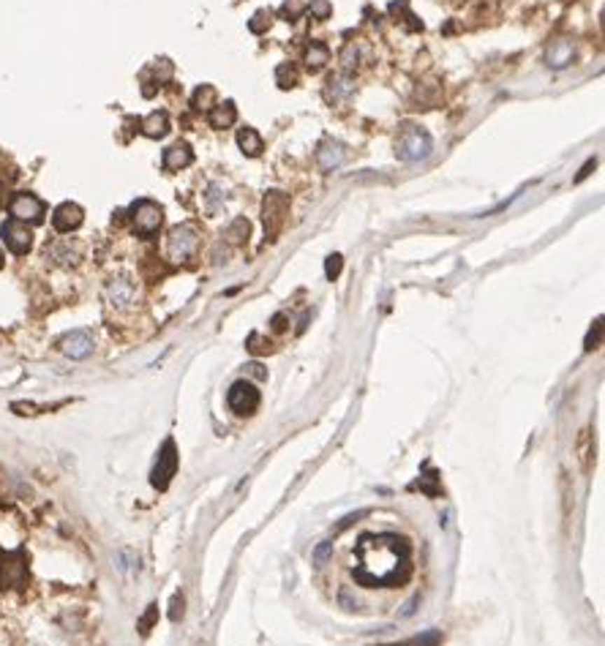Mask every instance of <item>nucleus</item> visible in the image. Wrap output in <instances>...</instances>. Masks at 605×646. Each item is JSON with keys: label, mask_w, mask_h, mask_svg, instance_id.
<instances>
[{"label": "nucleus", "mask_w": 605, "mask_h": 646, "mask_svg": "<svg viewBox=\"0 0 605 646\" xmlns=\"http://www.w3.org/2000/svg\"><path fill=\"white\" fill-rule=\"evenodd\" d=\"M8 210H11V216H14L17 221H22V224H41V221H44V213H47L44 202L39 197H33V194H27V191H22V194H17V197L11 199Z\"/></svg>", "instance_id": "nucleus-6"}, {"label": "nucleus", "mask_w": 605, "mask_h": 646, "mask_svg": "<svg viewBox=\"0 0 605 646\" xmlns=\"http://www.w3.org/2000/svg\"><path fill=\"white\" fill-rule=\"evenodd\" d=\"M27 578V565L22 554H3L0 556V589L22 586Z\"/></svg>", "instance_id": "nucleus-9"}, {"label": "nucleus", "mask_w": 605, "mask_h": 646, "mask_svg": "<svg viewBox=\"0 0 605 646\" xmlns=\"http://www.w3.org/2000/svg\"><path fill=\"white\" fill-rule=\"evenodd\" d=\"M191 161H194V150L188 142H175L164 150V170H169V172L186 170Z\"/></svg>", "instance_id": "nucleus-16"}, {"label": "nucleus", "mask_w": 605, "mask_h": 646, "mask_svg": "<svg viewBox=\"0 0 605 646\" xmlns=\"http://www.w3.org/2000/svg\"><path fill=\"white\" fill-rule=\"evenodd\" d=\"M344 161H347V148H344L338 139H325V142L319 145V150H317V164H319L325 172L338 170Z\"/></svg>", "instance_id": "nucleus-13"}, {"label": "nucleus", "mask_w": 605, "mask_h": 646, "mask_svg": "<svg viewBox=\"0 0 605 646\" xmlns=\"http://www.w3.org/2000/svg\"><path fill=\"white\" fill-rule=\"evenodd\" d=\"M227 199V191L221 183H210L207 186V194H204V205H207V213H216Z\"/></svg>", "instance_id": "nucleus-23"}, {"label": "nucleus", "mask_w": 605, "mask_h": 646, "mask_svg": "<svg viewBox=\"0 0 605 646\" xmlns=\"http://www.w3.org/2000/svg\"><path fill=\"white\" fill-rule=\"evenodd\" d=\"M341 268H344L341 254H333V256H328V262H325V275H328L330 281H335L338 273H341Z\"/></svg>", "instance_id": "nucleus-30"}, {"label": "nucleus", "mask_w": 605, "mask_h": 646, "mask_svg": "<svg viewBox=\"0 0 605 646\" xmlns=\"http://www.w3.org/2000/svg\"><path fill=\"white\" fill-rule=\"evenodd\" d=\"M180 614H183V597L175 595V600H172V619H180Z\"/></svg>", "instance_id": "nucleus-35"}, {"label": "nucleus", "mask_w": 605, "mask_h": 646, "mask_svg": "<svg viewBox=\"0 0 605 646\" xmlns=\"http://www.w3.org/2000/svg\"><path fill=\"white\" fill-rule=\"evenodd\" d=\"M106 300L115 305V308H128L134 300H137V287L128 275H115L106 281V289H104Z\"/></svg>", "instance_id": "nucleus-11"}, {"label": "nucleus", "mask_w": 605, "mask_h": 646, "mask_svg": "<svg viewBox=\"0 0 605 646\" xmlns=\"http://www.w3.org/2000/svg\"><path fill=\"white\" fill-rule=\"evenodd\" d=\"M249 349H251L253 355H265V352H270V341L265 344V341H262V338L253 333L251 338H249Z\"/></svg>", "instance_id": "nucleus-33"}, {"label": "nucleus", "mask_w": 605, "mask_h": 646, "mask_svg": "<svg viewBox=\"0 0 605 646\" xmlns=\"http://www.w3.org/2000/svg\"><path fill=\"white\" fill-rule=\"evenodd\" d=\"M153 619H155V605H151V614L142 619V624H139V627H142V630H148V627L153 624Z\"/></svg>", "instance_id": "nucleus-37"}, {"label": "nucleus", "mask_w": 605, "mask_h": 646, "mask_svg": "<svg viewBox=\"0 0 605 646\" xmlns=\"http://www.w3.org/2000/svg\"><path fill=\"white\" fill-rule=\"evenodd\" d=\"M237 145H240V150L246 153V156H251V158H256L262 150H265V142H262V137L253 131V128H240L237 131Z\"/></svg>", "instance_id": "nucleus-20"}, {"label": "nucleus", "mask_w": 605, "mask_h": 646, "mask_svg": "<svg viewBox=\"0 0 605 646\" xmlns=\"http://www.w3.org/2000/svg\"><path fill=\"white\" fill-rule=\"evenodd\" d=\"M328 60H330V50L325 44H319V41H314V44L305 50V69H308V71H319Z\"/></svg>", "instance_id": "nucleus-22"}, {"label": "nucleus", "mask_w": 605, "mask_h": 646, "mask_svg": "<svg viewBox=\"0 0 605 646\" xmlns=\"http://www.w3.org/2000/svg\"><path fill=\"white\" fill-rule=\"evenodd\" d=\"M249 232H251V226H249L246 219H235L227 229V238L232 240V243H243V240L249 238Z\"/></svg>", "instance_id": "nucleus-26"}, {"label": "nucleus", "mask_w": 605, "mask_h": 646, "mask_svg": "<svg viewBox=\"0 0 605 646\" xmlns=\"http://www.w3.org/2000/svg\"><path fill=\"white\" fill-rule=\"evenodd\" d=\"M597 336H600V319H597L594 330H592V333H589V338H586V349H589V344H592V341H597Z\"/></svg>", "instance_id": "nucleus-38"}, {"label": "nucleus", "mask_w": 605, "mask_h": 646, "mask_svg": "<svg viewBox=\"0 0 605 646\" xmlns=\"http://www.w3.org/2000/svg\"><path fill=\"white\" fill-rule=\"evenodd\" d=\"M270 25H273V14H270V11H265V8H262V11H256L251 20H249V30L256 33V36H259V33H265V30H270Z\"/></svg>", "instance_id": "nucleus-25"}, {"label": "nucleus", "mask_w": 605, "mask_h": 646, "mask_svg": "<svg viewBox=\"0 0 605 646\" xmlns=\"http://www.w3.org/2000/svg\"><path fill=\"white\" fill-rule=\"evenodd\" d=\"M284 327H286V317H284V314H276V317H273V330H284Z\"/></svg>", "instance_id": "nucleus-36"}, {"label": "nucleus", "mask_w": 605, "mask_h": 646, "mask_svg": "<svg viewBox=\"0 0 605 646\" xmlns=\"http://www.w3.org/2000/svg\"><path fill=\"white\" fill-rule=\"evenodd\" d=\"M354 93V79L349 74H333L325 85V101L328 104H344Z\"/></svg>", "instance_id": "nucleus-14"}, {"label": "nucleus", "mask_w": 605, "mask_h": 646, "mask_svg": "<svg viewBox=\"0 0 605 646\" xmlns=\"http://www.w3.org/2000/svg\"><path fill=\"white\" fill-rule=\"evenodd\" d=\"M311 14H314L317 20H328L330 14H333L330 0H311Z\"/></svg>", "instance_id": "nucleus-31"}, {"label": "nucleus", "mask_w": 605, "mask_h": 646, "mask_svg": "<svg viewBox=\"0 0 605 646\" xmlns=\"http://www.w3.org/2000/svg\"><path fill=\"white\" fill-rule=\"evenodd\" d=\"M592 167H594V161H589V164H586V167H583V172L578 174V180H583V177H586V174L592 172Z\"/></svg>", "instance_id": "nucleus-39"}, {"label": "nucleus", "mask_w": 605, "mask_h": 646, "mask_svg": "<svg viewBox=\"0 0 605 646\" xmlns=\"http://www.w3.org/2000/svg\"><path fill=\"white\" fill-rule=\"evenodd\" d=\"M235 121H237V106L232 101L216 104L210 109V125L213 128H229V125H235Z\"/></svg>", "instance_id": "nucleus-19"}, {"label": "nucleus", "mask_w": 605, "mask_h": 646, "mask_svg": "<svg viewBox=\"0 0 605 646\" xmlns=\"http://www.w3.org/2000/svg\"><path fill=\"white\" fill-rule=\"evenodd\" d=\"M227 404L229 409L237 412V415H251V412H256V406H259V390L253 387L251 382L240 379V382H235L229 387Z\"/></svg>", "instance_id": "nucleus-8"}, {"label": "nucleus", "mask_w": 605, "mask_h": 646, "mask_svg": "<svg viewBox=\"0 0 605 646\" xmlns=\"http://www.w3.org/2000/svg\"><path fill=\"white\" fill-rule=\"evenodd\" d=\"M164 221V210L158 202L153 199H139L131 205V224H134V232L142 235V238H151L158 232V226Z\"/></svg>", "instance_id": "nucleus-4"}, {"label": "nucleus", "mask_w": 605, "mask_h": 646, "mask_svg": "<svg viewBox=\"0 0 605 646\" xmlns=\"http://www.w3.org/2000/svg\"><path fill=\"white\" fill-rule=\"evenodd\" d=\"M276 82H278V88H295L298 85V71L289 66V63H281L276 69Z\"/></svg>", "instance_id": "nucleus-24"}, {"label": "nucleus", "mask_w": 605, "mask_h": 646, "mask_svg": "<svg viewBox=\"0 0 605 646\" xmlns=\"http://www.w3.org/2000/svg\"><path fill=\"white\" fill-rule=\"evenodd\" d=\"M82 221H85V210H82L76 202H63V205H57L55 213H52V226H55V232H60V235L79 229Z\"/></svg>", "instance_id": "nucleus-12"}, {"label": "nucleus", "mask_w": 605, "mask_h": 646, "mask_svg": "<svg viewBox=\"0 0 605 646\" xmlns=\"http://www.w3.org/2000/svg\"><path fill=\"white\" fill-rule=\"evenodd\" d=\"M57 347L71 360H85L93 355V336L88 330H71L57 341Z\"/></svg>", "instance_id": "nucleus-10"}, {"label": "nucleus", "mask_w": 605, "mask_h": 646, "mask_svg": "<svg viewBox=\"0 0 605 646\" xmlns=\"http://www.w3.org/2000/svg\"><path fill=\"white\" fill-rule=\"evenodd\" d=\"M0 268H3V251H0Z\"/></svg>", "instance_id": "nucleus-40"}, {"label": "nucleus", "mask_w": 605, "mask_h": 646, "mask_svg": "<svg viewBox=\"0 0 605 646\" xmlns=\"http://www.w3.org/2000/svg\"><path fill=\"white\" fill-rule=\"evenodd\" d=\"M286 213H289V199L281 191H267V197L262 202V221H265V238L276 240L278 232L286 224Z\"/></svg>", "instance_id": "nucleus-3"}, {"label": "nucleus", "mask_w": 605, "mask_h": 646, "mask_svg": "<svg viewBox=\"0 0 605 646\" xmlns=\"http://www.w3.org/2000/svg\"><path fill=\"white\" fill-rule=\"evenodd\" d=\"M573 55H576V47H573V41H567V39H559V41H554V44L548 47V52H545V60H548V66H551V69H567V66L573 63Z\"/></svg>", "instance_id": "nucleus-17"}, {"label": "nucleus", "mask_w": 605, "mask_h": 646, "mask_svg": "<svg viewBox=\"0 0 605 646\" xmlns=\"http://www.w3.org/2000/svg\"><path fill=\"white\" fill-rule=\"evenodd\" d=\"M302 11H305V3H302V0H286V3L281 6V14H284L289 22H292V20H298Z\"/></svg>", "instance_id": "nucleus-29"}, {"label": "nucleus", "mask_w": 605, "mask_h": 646, "mask_svg": "<svg viewBox=\"0 0 605 646\" xmlns=\"http://www.w3.org/2000/svg\"><path fill=\"white\" fill-rule=\"evenodd\" d=\"M330 554H333V543H319V546L314 548V554H311V559H314V565H325L330 559Z\"/></svg>", "instance_id": "nucleus-32"}, {"label": "nucleus", "mask_w": 605, "mask_h": 646, "mask_svg": "<svg viewBox=\"0 0 605 646\" xmlns=\"http://www.w3.org/2000/svg\"><path fill=\"white\" fill-rule=\"evenodd\" d=\"M431 150H433V139L429 131H423L420 125H403L396 139V156L401 161H420Z\"/></svg>", "instance_id": "nucleus-1"}, {"label": "nucleus", "mask_w": 605, "mask_h": 646, "mask_svg": "<svg viewBox=\"0 0 605 646\" xmlns=\"http://www.w3.org/2000/svg\"><path fill=\"white\" fill-rule=\"evenodd\" d=\"M0 238H3L6 249L11 254H17V256H25L27 251L33 249V232L17 219H8L6 224L0 226Z\"/></svg>", "instance_id": "nucleus-7"}, {"label": "nucleus", "mask_w": 605, "mask_h": 646, "mask_svg": "<svg viewBox=\"0 0 605 646\" xmlns=\"http://www.w3.org/2000/svg\"><path fill=\"white\" fill-rule=\"evenodd\" d=\"M216 99H218V93H216L213 85H200V88L194 90V96H191V106H194L197 112H210V109L216 106Z\"/></svg>", "instance_id": "nucleus-21"}, {"label": "nucleus", "mask_w": 605, "mask_h": 646, "mask_svg": "<svg viewBox=\"0 0 605 646\" xmlns=\"http://www.w3.org/2000/svg\"><path fill=\"white\" fill-rule=\"evenodd\" d=\"M153 74H155V85H164V82H169V76H172V63H169L167 57L155 60V63H153Z\"/></svg>", "instance_id": "nucleus-28"}, {"label": "nucleus", "mask_w": 605, "mask_h": 646, "mask_svg": "<svg viewBox=\"0 0 605 646\" xmlns=\"http://www.w3.org/2000/svg\"><path fill=\"white\" fill-rule=\"evenodd\" d=\"M200 249V232L191 224H180L169 229L167 238V256L172 262H188Z\"/></svg>", "instance_id": "nucleus-2"}, {"label": "nucleus", "mask_w": 605, "mask_h": 646, "mask_svg": "<svg viewBox=\"0 0 605 646\" xmlns=\"http://www.w3.org/2000/svg\"><path fill=\"white\" fill-rule=\"evenodd\" d=\"M341 66H344V74H349V71H354L357 69V60H360V52H357V47L354 44H347L344 50H341Z\"/></svg>", "instance_id": "nucleus-27"}, {"label": "nucleus", "mask_w": 605, "mask_h": 646, "mask_svg": "<svg viewBox=\"0 0 605 646\" xmlns=\"http://www.w3.org/2000/svg\"><path fill=\"white\" fill-rule=\"evenodd\" d=\"M47 256H50L55 265H60V268H74L76 262L82 259V251L71 240H55L50 249H47Z\"/></svg>", "instance_id": "nucleus-15"}, {"label": "nucleus", "mask_w": 605, "mask_h": 646, "mask_svg": "<svg viewBox=\"0 0 605 646\" xmlns=\"http://www.w3.org/2000/svg\"><path fill=\"white\" fill-rule=\"evenodd\" d=\"M338 603H341L344 608H349V611H354V608H357V600H352L347 589H341V595H338Z\"/></svg>", "instance_id": "nucleus-34"}, {"label": "nucleus", "mask_w": 605, "mask_h": 646, "mask_svg": "<svg viewBox=\"0 0 605 646\" xmlns=\"http://www.w3.org/2000/svg\"><path fill=\"white\" fill-rule=\"evenodd\" d=\"M167 131H169V115H167L164 109L151 112V115L142 121V134H145V137H151V139H161V137H167Z\"/></svg>", "instance_id": "nucleus-18"}, {"label": "nucleus", "mask_w": 605, "mask_h": 646, "mask_svg": "<svg viewBox=\"0 0 605 646\" xmlns=\"http://www.w3.org/2000/svg\"><path fill=\"white\" fill-rule=\"evenodd\" d=\"M175 472H177V450H175V442L167 439L164 448H161V453H158V461H155V467H153V472H151V483L158 488V491H164V488L172 483Z\"/></svg>", "instance_id": "nucleus-5"}]
</instances>
